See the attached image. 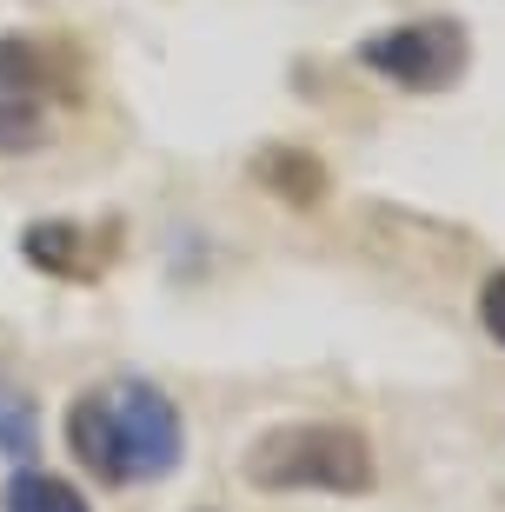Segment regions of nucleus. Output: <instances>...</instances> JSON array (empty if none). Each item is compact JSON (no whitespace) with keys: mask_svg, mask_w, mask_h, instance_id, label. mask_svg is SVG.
Listing matches in <instances>:
<instances>
[{"mask_svg":"<svg viewBox=\"0 0 505 512\" xmlns=\"http://www.w3.org/2000/svg\"><path fill=\"white\" fill-rule=\"evenodd\" d=\"M0 512H94V506H87V493H80L74 479H60V473H47V466L27 459L0 486Z\"/></svg>","mask_w":505,"mask_h":512,"instance_id":"obj_8","label":"nucleus"},{"mask_svg":"<svg viewBox=\"0 0 505 512\" xmlns=\"http://www.w3.org/2000/svg\"><path fill=\"white\" fill-rule=\"evenodd\" d=\"M107 426H113V486H160L187 459V419L167 399V386L107 380Z\"/></svg>","mask_w":505,"mask_h":512,"instance_id":"obj_2","label":"nucleus"},{"mask_svg":"<svg viewBox=\"0 0 505 512\" xmlns=\"http://www.w3.org/2000/svg\"><path fill=\"white\" fill-rule=\"evenodd\" d=\"M479 326H486L492 346H505V266L486 273V286H479Z\"/></svg>","mask_w":505,"mask_h":512,"instance_id":"obj_10","label":"nucleus"},{"mask_svg":"<svg viewBox=\"0 0 505 512\" xmlns=\"http://www.w3.org/2000/svg\"><path fill=\"white\" fill-rule=\"evenodd\" d=\"M353 60L373 67L379 80L406 87V94H446L472 67V34H466V20H452V14H419V20H393L373 40H359Z\"/></svg>","mask_w":505,"mask_h":512,"instance_id":"obj_3","label":"nucleus"},{"mask_svg":"<svg viewBox=\"0 0 505 512\" xmlns=\"http://www.w3.org/2000/svg\"><path fill=\"white\" fill-rule=\"evenodd\" d=\"M240 479L260 493H339L359 499L379 486L373 439L346 419H286L266 426L240 459Z\"/></svg>","mask_w":505,"mask_h":512,"instance_id":"obj_1","label":"nucleus"},{"mask_svg":"<svg viewBox=\"0 0 505 512\" xmlns=\"http://www.w3.org/2000/svg\"><path fill=\"white\" fill-rule=\"evenodd\" d=\"M47 47L27 34H0V160L47 147Z\"/></svg>","mask_w":505,"mask_h":512,"instance_id":"obj_4","label":"nucleus"},{"mask_svg":"<svg viewBox=\"0 0 505 512\" xmlns=\"http://www.w3.org/2000/svg\"><path fill=\"white\" fill-rule=\"evenodd\" d=\"M246 173H253L273 200H286V207H326V193H333L326 160H319L313 147H286V140L260 147L253 160H246Z\"/></svg>","mask_w":505,"mask_h":512,"instance_id":"obj_6","label":"nucleus"},{"mask_svg":"<svg viewBox=\"0 0 505 512\" xmlns=\"http://www.w3.org/2000/svg\"><path fill=\"white\" fill-rule=\"evenodd\" d=\"M67 453L80 459V473H94L100 486H113V426H107V380L80 386L67 399Z\"/></svg>","mask_w":505,"mask_h":512,"instance_id":"obj_7","label":"nucleus"},{"mask_svg":"<svg viewBox=\"0 0 505 512\" xmlns=\"http://www.w3.org/2000/svg\"><path fill=\"white\" fill-rule=\"evenodd\" d=\"M34 446H40V433H34V399L14 393V386L0 380V459L27 466V459H34Z\"/></svg>","mask_w":505,"mask_h":512,"instance_id":"obj_9","label":"nucleus"},{"mask_svg":"<svg viewBox=\"0 0 505 512\" xmlns=\"http://www.w3.org/2000/svg\"><path fill=\"white\" fill-rule=\"evenodd\" d=\"M20 260L47 280H100L120 260V220L87 227V220H34L20 227Z\"/></svg>","mask_w":505,"mask_h":512,"instance_id":"obj_5","label":"nucleus"}]
</instances>
